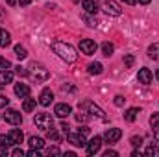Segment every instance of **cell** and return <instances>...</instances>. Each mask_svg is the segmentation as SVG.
Returning <instances> with one entry per match:
<instances>
[{"mask_svg": "<svg viewBox=\"0 0 159 157\" xmlns=\"http://www.w3.org/2000/svg\"><path fill=\"white\" fill-rule=\"evenodd\" d=\"M52 50H54V54H57L61 59H65L67 63H74V61L78 59L76 50H74L70 44L63 43V41H54V43H52Z\"/></svg>", "mask_w": 159, "mask_h": 157, "instance_id": "6da1fadb", "label": "cell"}, {"mask_svg": "<svg viewBox=\"0 0 159 157\" xmlns=\"http://www.w3.org/2000/svg\"><path fill=\"white\" fill-rule=\"evenodd\" d=\"M30 76L35 79V83H43V81H46V79L50 78V72L41 65V63H32L30 65Z\"/></svg>", "mask_w": 159, "mask_h": 157, "instance_id": "7a4b0ae2", "label": "cell"}, {"mask_svg": "<svg viewBox=\"0 0 159 157\" xmlns=\"http://www.w3.org/2000/svg\"><path fill=\"white\" fill-rule=\"evenodd\" d=\"M80 109H87L89 111V117H96V118H100V120H106V113L96 104H93L91 100H83L80 104Z\"/></svg>", "mask_w": 159, "mask_h": 157, "instance_id": "3957f363", "label": "cell"}, {"mask_svg": "<svg viewBox=\"0 0 159 157\" xmlns=\"http://www.w3.org/2000/svg\"><path fill=\"white\" fill-rule=\"evenodd\" d=\"M35 126L43 129V131H48V129H52V126H54V120L52 117L48 115V113H39V115H35Z\"/></svg>", "mask_w": 159, "mask_h": 157, "instance_id": "277c9868", "label": "cell"}, {"mask_svg": "<svg viewBox=\"0 0 159 157\" xmlns=\"http://www.w3.org/2000/svg\"><path fill=\"white\" fill-rule=\"evenodd\" d=\"M102 7H104V11H106L107 15H111V17L122 15V9H120V6L115 0H102Z\"/></svg>", "mask_w": 159, "mask_h": 157, "instance_id": "5b68a950", "label": "cell"}, {"mask_svg": "<svg viewBox=\"0 0 159 157\" xmlns=\"http://www.w3.org/2000/svg\"><path fill=\"white\" fill-rule=\"evenodd\" d=\"M4 120H6L7 124H11V126H20V124H22V117H20V113L15 111V109H6V113H4Z\"/></svg>", "mask_w": 159, "mask_h": 157, "instance_id": "8992f818", "label": "cell"}, {"mask_svg": "<svg viewBox=\"0 0 159 157\" xmlns=\"http://www.w3.org/2000/svg\"><path fill=\"white\" fill-rule=\"evenodd\" d=\"M100 146H102V137L94 135L91 141H87L85 150H87V154H89V155H94V154H98V152H100Z\"/></svg>", "mask_w": 159, "mask_h": 157, "instance_id": "52a82bcc", "label": "cell"}, {"mask_svg": "<svg viewBox=\"0 0 159 157\" xmlns=\"http://www.w3.org/2000/svg\"><path fill=\"white\" fill-rule=\"evenodd\" d=\"M96 43L93 39H83V41H80V50L85 54V56H93L94 52H96Z\"/></svg>", "mask_w": 159, "mask_h": 157, "instance_id": "ba28073f", "label": "cell"}, {"mask_svg": "<svg viewBox=\"0 0 159 157\" xmlns=\"http://www.w3.org/2000/svg\"><path fill=\"white\" fill-rule=\"evenodd\" d=\"M67 141L72 144V146H78V148H85V144H87V141H85V135L83 133H69V137H67Z\"/></svg>", "mask_w": 159, "mask_h": 157, "instance_id": "9c48e42d", "label": "cell"}, {"mask_svg": "<svg viewBox=\"0 0 159 157\" xmlns=\"http://www.w3.org/2000/svg\"><path fill=\"white\" fill-rule=\"evenodd\" d=\"M120 137H122V131H120L119 128H111V129H107V131H106L104 141H106L107 144H115V142H119Z\"/></svg>", "mask_w": 159, "mask_h": 157, "instance_id": "30bf717a", "label": "cell"}, {"mask_svg": "<svg viewBox=\"0 0 159 157\" xmlns=\"http://www.w3.org/2000/svg\"><path fill=\"white\" fill-rule=\"evenodd\" d=\"M7 139H9V144H13V146H19L20 142H22V139H24V135H22V131L20 129H11L9 133H7Z\"/></svg>", "mask_w": 159, "mask_h": 157, "instance_id": "8fae6325", "label": "cell"}, {"mask_svg": "<svg viewBox=\"0 0 159 157\" xmlns=\"http://www.w3.org/2000/svg\"><path fill=\"white\" fill-rule=\"evenodd\" d=\"M137 79H139V83H143V85H150L152 79H154V74L150 72V69H141L139 74H137Z\"/></svg>", "mask_w": 159, "mask_h": 157, "instance_id": "7c38bea8", "label": "cell"}, {"mask_svg": "<svg viewBox=\"0 0 159 157\" xmlns=\"http://www.w3.org/2000/svg\"><path fill=\"white\" fill-rule=\"evenodd\" d=\"M52 102H54V92L50 89H43L41 91V96H39V104L44 105V107H48Z\"/></svg>", "mask_w": 159, "mask_h": 157, "instance_id": "4fadbf2b", "label": "cell"}, {"mask_svg": "<svg viewBox=\"0 0 159 157\" xmlns=\"http://www.w3.org/2000/svg\"><path fill=\"white\" fill-rule=\"evenodd\" d=\"M70 105L69 104H57L56 105V109H54V113H56V117H59V118H67L69 115H70Z\"/></svg>", "mask_w": 159, "mask_h": 157, "instance_id": "5bb4252c", "label": "cell"}, {"mask_svg": "<svg viewBox=\"0 0 159 157\" xmlns=\"http://www.w3.org/2000/svg\"><path fill=\"white\" fill-rule=\"evenodd\" d=\"M15 94L19 98H28L30 96V87L26 83H15Z\"/></svg>", "mask_w": 159, "mask_h": 157, "instance_id": "9a60e30c", "label": "cell"}, {"mask_svg": "<svg viewBox=\"0 0 159 157\" xmlns=\"http://www.w3.org/2000/svg\"><path fill=\"white\" fill-rule=\"evenodd\" d=\"M11 81H13V72L7 69H4V70L0 69V85H7Z\"/></svg>", "mask_w": 159, "mask_h": 157, "instance_id": "2e32d148", "label": "cell"}, {"mask_svg": "<svg viewBox=\"0 0 159 157\" xmlns=\"http://www.w3.org/2000/svg\"><path fill=\"white\" fill-rule=\"evenodd\" d=\"M9 44H11V34L6 32L4 28H0V46L6 48V46H9Z\"/></svg>", "mask_w": 159, "mask_h": 157, "instance_id": "e0dca14e", "label": "cell"}, {"mask_svg": "<svg viewBox=\"0 0 159 157\" xmlns=\"http://www.w3.org/2000/svg\"><path fill=\"white\" fill-rule=\"evenodd\" d=\"M139 113H141V109H139V107H129V109L124 113V120H128V122H133L135 118L139 117Z\"/></svg>", "mask_w": 159, "mask_h": 157, "instance_id": "ac0fdd59", "label": "cell"}, {"mask_svg": "<svg viewBox=\"0 0 159 157\" xmlns=\"http://www.w3.org/2000/svg\"><path fill=\"white\" fill-rule=\"evenodd\" d=\"M83 9L87 11V13H96L98 11V6H96V0H83Z\"/></svg>", "mask_w": 159, "mask_h": 157, "instance_id": "d6986e66", "label": "cell"}, {"mask_svg": "<svg viewBox=\"0 0 159 157\" xmlns=\"http://www.w3.org/2000/svg\"><path fill=\"white\" fill-rule=\"evenodd\" d=\"M89 72H91L93 76H98V74H102V72H104V67H102V63H98V61H94V63H89Z\"/></svg>", "mask_w": 159, "mask_h": 157, "instance_id": "ffe728a7", "label": "cell"}, {"mask_svg": "<svg viewBox=\"0 0 159 157\" xmlns=\"http://www.w3.org/2000/svg\"><path fill=\"white\" fill-rule=\"evenodd\" d=\"M22 109L26 111V113H32L34 109H35V98H24V102H22Z\"/></svg>", "mask_w": 159, "mask_h": 157, "instance_id": "44dd1931", "label": "cell"}, {"mask_svg": "<svg viewBox=\"0 0 159 157\" xmlns=\"http://www.w3.org/2000/svg\"><path fill=\"white\" fill-rule=\"evenodd\" d=\"M148 57L150 59H159V43H154V44H150L148 46Z\"/></svg>", "mask_w": 159, "mask_h": 157, "instance_id": "7402d4cb", "label": "cell"}, {"mask_svg": "<svg viewBox=\"0 0 159 157\" xmlns=\"http://www.w3.org/2000/svg\"><path fill=\"white\" fill-rule=\"evenodd\" d=\"M28 142H30V146H32V148H35V150H41V148L44 146V141H43L41 137H30V141H28Z\"/></svg>", "mask_w": 159, "mask_h": 157, "instance_id": "603a6c76", "label": "cell"}, {"mask_svg": "<svg viewBox=\"0 0 159 157\" xmlns=\"http://www.w3.org/2000/svg\"><path fill=\"white\" fill-rule=\"evenodd\" d=\"M15 56H17L19 59H26V57H28V50H26L22 44H17V46H15Z\"/></svg>", "mask_w": 159, "mask_h": 157, "instance_id": "cb8c5ba5", "label": "cell"}, {"mask_svg": "<svg viewBox=\"0 0 159 157\" xmlns=\"http://www.w3.org/2000/svg\"><path fill=\"white\" fill-rule=\"evenodd\" d=\"M113 50H115V46H113L111 43H107V41H106V43L102 44V54H104V56H107V57H109V56L113 54Z\"/></svg>", "mask_w": 159, "mask_h": 157, "instance_id": "d4e9b609", "label": "cell"}, {"mask_svg": "<svg viewBox=\"0 0 159 157\" xmlns=\"http://www.w3.org/2000/svg\"><path fill=\"white\" fill-rule=\"evenodd\" d=\"M150 126L154 128V131L159 129V113H154V115L150 117Z\"/></svg>", "mask_w": 159, "mask_h": 157, "instance_id": "484cf974", "label": "cell"}, {"mask_svg": "<svg viewBox=\"0 0 159 157\" xmlns=\"http://www.w3.org/2000/svg\"><path fill=\"white\" fill-rule=\"evenodd\" d=\"M144 154H146V155H148V157H156V155H159V150H157V148H156V146H148Z\"/></svg>", "mask_w": 159, "mask_h": 157, "instance_id": "4316f807", "label": "cell"}, {"mask_svg": "<svg viewBox=\"0 0 159 157\" xmlns=\"http://www.w3.org/2000/svg\"><path fill=\"white\" fill-rule=\"evenodd\" d=\"M15 72H17V74H19L20 78H26V76H30V72H28V70H26L24 67H20V65H19V67L15 69Z\"/></svg>", "mask_w": 159, "mask_h": 157, "instance_id": "83f0119b", "label": "cell"}, {"mask_svg": "<svg viewBox=\"0 0 159 157\" xmlns=\"http://www.w3.org/2000/svg\"><path fill=\"white\" fill-rule=\"evenodd\" d=\"M133 61H135V57H133L131 54H128V56L124 57V65H126L128 69H129V67H133Z\"/></svg>", "mask_w": 159, "mask_h": 157, "instance_id": "f1b7e54d", "label": "cell"}, {"mask_svg": "<svg viewBox=\"0 0 159 157\" xmlns=\"http://www.w3.org/2000/svg\"><path fill=\"white\" fill-rule=\"evenodd\" d=\"M76 120L78 122H87L89 120V115H85V111H78L76 113Z\"/></svg>", "mask_w": 159, "mask_h": 157, "instance_id": "f546056e", "label": "cell"}, {"mask_svg": "<svg viewBox=\"0 0 159 157\" xmlns=\"http://www.w3.org/2000/svg\"><path fill=\"white\" fill-rule=\"evenodd\" d=\"M0 69H2V70H4V69H11V63H9L6 57H2V56H0Z\"/></svg>", "mask_w": 159, "mask_h": 157, "instance_id": "4dcf8cb0", "label": "cell"}, {"mask_svg": "<svg viewBox=\"0 0 159 157\" xmlns=\"http://www.w3.org/2000/svg\"><path fill=\"white\" fill-rule=\"evenodd\" d=\"M129 142H131L133 146H141V144H143V137H137V135H135V137H131Z\"/></svg>", "mask_w": 159, "mask_h": 157, "instance_id": "1f68e13d", "label": "cell"}, {"mask_svg": "<svg viewBox=\"0 0 159 157\" xmlns=\"http://www.w3.org/2000/svg\"><path fill=\"white\" fill-rule=\"evenodd\" d=\"M7 105H9V98L0 94V107H7Z\"/></svg>", "mask_w": 159, "mask_h": 157, "instance_id": "d6a6232c", "label": "cell"}, {"mask_svg": "<svg viewBox=\"0 0 159 157\" xmlns=\"http://www.w3.org/2000/svg\"><path fill=\"white\" fill-rule=\"evenodd\" d=\"M9 154V150H7V144H2L0 142V157H6Z\"/></svg>", "mask_w": 159, "mask_h": 157, "instance_id": "836d02e7", "label": "cell"}, {"mask_svg": "<svg viewBox=\"0 0 159 157\" xmlns=\"http://www.w3.org/2000/svg\"><path fill=\"white\" fill-rule=\"evenodd\" d=\"M48 155H61V150L59 148H48Z\"/></svg>", "mask_w": 159, "mask_h": 157, "instance_id": "e575fe53", "label": "cell"}, {"mask_svg": "<svg viewBox=\"0 0 159 157\" xmlns=\"http://www.w3.org/2000/svg\"><path fill=\"white\" fill-rule=\"evenodd\" d=\"M124 102H126V98H122V96H115V105L122 107V105H124Z\"/></svg>", "mask_w": 159, "mask_h": 157, "instance_id": "d590c367", "label": "cell"}, {"mask_svg": "<svg viewBox=\"0 0 159 157\" xmlns=\"http://www.w3.org/2000/svg\"><path fill=\"white\" fill-rule=\"evenodd\" d=\"M119 155V152H115V150H106L104 152V157H117Z\"/></svg>", "mask_w": 159, "mask_h": 157, "instance_id": "8d00e7d4", "label": "cell"}, {"mask_svg": "<svg viewBox=\"0 0 159 157\" xmlns=\"http://www.w3.org/2000/svg\"><path fill=\"white\" fill-rule=\"evenodd\" d=\"M11 155H13V157H22V155H24V152H22L20 148H15V150L11 152Z\"/></svg>", "mask_w": 159, "mask_h": 157, "instance_id": "74e56055", "label": "cell"}, {"mask_svg": "<svg viewBox=\"0 0 159 157\" xmlns=\"http://www.w3.org/2000/svg\"><path fill=\"white\" fill-rule=\"evenodd\" d=\"M28 155H30V157H41V154H39V150H35V148H32V150L28 152Z\"/></svg>", "mask_w": 159, "mask_h": 157, "instance_id": "f35d334b", "label": "cell"}, {"mask_svg": "<svg viewBox=\"0 0 159 157\" xmlns=\"http://www.w3.org/2000/svg\"><path fill=\"white\" fill-rule=\"evenodd\" d=\"M83 20H87V22H89V26H96V20H94V19H91V17H87V15L83 17Z\"/></svg>", "mask_w": 159, "mask_h": 157, "instance_id": "ab89813d", "label": "cell"}, {"mask_svg": "<svg viewBox=\"0 0 159 157\" xmlns=\"http://www.w3.org/2000/svg\"><path fill=\"white\" fill-rule=\"evenodd\" d=\"M59 128H61V131H63V133H69V128H70V126H69L67 122H61V126H59Z\"/></svg>", "mask_w": 159, "mask_h": 157, "instance_id": "60d3db41", "label": "cell"}, {"mask_svg": "<svg viewBox=\"0 0 159 157\" xmlns=\"http://www.w3.org/2000/svg\"><path fill=\"white\" fill-rule=\"evenodd\" d=\"M0 142H2V144H7V146H9V139H7V135H0Z\"/></svg>", "mask_w": 159, "mask_h": 157, "instance_id": "b9f144b4", "label": "cell"}, {"mask_svg": "<svg viewBox=\"0 0 159 157\" xmlns=\"http://www.w3.org/2000/svg\"><path fill=\"white\" fill-rule=\"evenodd\" d=\"M78 131L80 133H83V135H87V133H89V128H87V126H80Z\"/></svg>", "mask_w": 159, "mask_h": 157, "instance_id": "7bdbcfd3", "label": "cell"}, {"mask_svg": "<svg viewBox=\"0 0 159 157\" xmlns=\"http://www.w3.org/2000/svg\"><path fill=\"white\" fill-rule=\"evenodd\" d=\"M19 4H20V6H30L32 0H19Z\"/></svg>", "mask_w": 159, "mask_h": 157, "instance_id": "ee69618b", "label": "cell"}, {"mask_svg": "<svg viewBox=\"0 0 159 157\" xmlns=\"http://www.w3.org/2000/svg\"><path fill=\"white\" fill-rule=\"evenodd\" d=\"M124 4H128V6H135L137 4V0H122Z\"/></svg>", "mask_w": 159, "mask_h": 157, "instance_id": "f6af8a7d", "label": "cell"}, {"mask_svg": "<svg viewBox=\"0 0 159 157\" xmlns=\"http://www.w3.org/2000/svg\"><path fill=\"white\" fill-rule=\"evenodd\" d=\"M65 155L67 157H76V154H74V152H65Z\"/></svg>", "mask_w": 159, "mask_h": 157, "instance_id": "bcb514c9", "label": "cell"}, {"mask_svg": "<svg viewBox=\"0 0 159 157\" xmlns=\"http://www.w3.org/2000/svg\"><path fill=\"white\" fill-rule=\"evenodd\" d=\"M137 2H139V4H144V6H146V4H150L152 0H137Z\"/></svg>", "mask_w": 159, "mask_h": 157, "instance_id": "7dc6e473", "label": "cell"}, {"mask_svg": "<svg viewBox=\"0 0 159 157\" xmlns=\"http://www.w3.org/2000/svg\"><path fill=\"white\" fill-rule=\"evenodd\" d=\"M6 2H7V4H9V6H15V4H17V2H19V0H6Z\"/></svg>", "mask_w": 159, "mask_h": 157, "instance_id": "c3c4849f", "label": "cell"}, {"mask_svg": "<svg viewBox=\"0 0 159 157\" xmlns=\"http://www.w3.org/2000/svg\"><path fill=\"white\" fill-rule=\"evenodd\" d=\"M156 139L159 141V129H156Z\"/></svg>", "mask_w": 159, "mask_h": 157, "instance_id": "681fc988", "label": "cell"}, {"mask_svg": "<svg viewBox=\"0 0 159 157\" xmlns=\"http://www.w3.org/2000/svg\"><path fill=\"white\" fill-rule=\"evenodd\" d=\"M156 78H157V79H159V70H157V72H156Z\"/></svg>", "mask_w": 159, "mask_h": 157, "instance_id": "f907efd6", "label": "cell"}]
</instances>
